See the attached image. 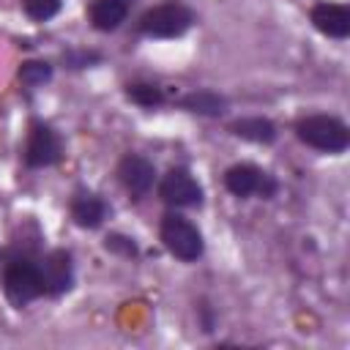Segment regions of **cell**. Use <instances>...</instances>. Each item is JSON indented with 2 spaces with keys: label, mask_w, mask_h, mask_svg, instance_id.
Returning a JSON list of instances; mask_svg holds the SVG:
<instances>
[{
  "label": "cell",
  "mask_w": 350,
  "mask_h": 350,
  "mask_svg": "<svg viewBox=\"0 0 350 350\" xmlns=\"http://www.w3.org/2000/svg\"><path fill=\"white\" fill-rule=\"evenodd\" d=\"M126 98L137 107H145V109H153V107H161L167 101L164 90L153 82H129L126 85Z\"/></svg>",
  "instance_id": "obj_15"
},
{
  "label": "cell",
  "mask_w": 350,
  "mask_h": 350,
  "mask_svg": "<svg viewBox=\"0 0 350 350\" xmlns=\"http://www.w3.org/2000/svg\"><path fill=\"white\" fill-rule=\"evenodd\" d=\"M178 104L183 109H189L194 115H205V118H219L227 109V98L219 96V93H213V90H191Z\"/></svg>",
  "instance_id": "obj_14"
},
{
  "label": "cell",
  "mask_w": 350,
  "mask_h": 350,
  "mask_svg": "<svg viewBox=\"0 0 350 350\" xmlns=\"http://www.w3.org/2000/svg\"><path fill=\"white\" fill-rule=\"evenodd\" d=\"M309 19L314 25V30H320L328 38H347L350 36V8L342 3H317L309 11Z\"/></svg>",
  "instance_id": "obj_10"
},
{
  "label": "cell",
  "mask_w": 350,
  "mask_h": 350,
  "mask_svg": "<svg viewBox=\"0 0 350 350\" xmlns=\"http://www.w3.org/2000/svg\"><path fill=\"white\" fill-rule=\"evenodd\" d=\"M104 249L112 252V254H120V257H137V243H134V238L120 235V232H109V235L104 238Z\"/></svg>",
  "instance_id": "obj_18"
},
{
  "label": "cell",
  "mask_w": 350,
  "mask_h": 350,
  "mask_svg": "<svg viewBox=\"0 0 350 350\" xmlns=\"http://www.w3.org/2000/svg\"><path fill=\"white\" fill-rule=\"evenodd\" d=\"M194 25V11L178 0H167L161 5L148 8L139 16V33L148 38H180Z\"/></svg>",
  "instance_id": "obj_3"
},
{
  "label": "cell",
  "mask_w": 350,
  "mask_h": 350,
  "mask_svg": "<svg viewBox=\"0 0 350 350\" xmlns=\"http://www.w3.org/2000/svg\"><path fill=\"white\" fill-rule=\"evenodd\" d=\"M60 153H63V145H60L57 131L49 123H44V120H33L30 129H27L25 150H22L25 164L33 167V170L52 167V164L60 161Z\"/></svg>",
  "instance_id": "obj_6"
},
{
  "label": "cell",
  "mask_w": 350,
  "mask_h": 350,
  "mask_svg": "<svg viewBox=\"0 0 350 350\" xmlns=\"http://www.w3.org/2000/svg\"><path fill=\"white\" fill-rule=\"evenodd\" d=\"M71 219L82 230H96L107 219V202L93 191H77L71 197Z\"/></svg>",
  "instance_id": "obj_11"
},
{
  "label": "cell",
  "mask_w": 350,
  "mask_h": 350,
  "mask_svg": "<svg viewBox=\"0 0 350 350\" xmlns=\"http://www.w3.org/2000/svg\"><path fill=\"white\" fill-rule=\"evenodd\" d=\"M52 79V66L46 60H25L19 66V82L25 88H38Z\"/></svg>",
  "instance_id": "obj_16"
},
{
  "label": "cell",
  "mask_w": 350,
  "mask_h": 350,
  "mask_svg": "<svg viewBox=\"0 0 350 350\" xmlns=\"http://www.w3.org/2000/svg\"><path fill=\"white\" fill-rule=\"evenodd\" d=\"M230 131L254 145H271L276 139V126L268 118H241V120L230 123Z\"/></svg>",
  "instance_id": "obj_13"
},
{
  "label": "cell",
  "mask_w": 350,
  "mask_h": 350,
  "mask_svg": "<svg viewBox=\"0 0 350 350\" xmlns=\"http://www.w3.org/2000/svg\"><path fill=\"white\" fill-rule=\"evenodd\" d=\"M295 137L323 153H345L350 145V129L334 115H306L295 123Z\"/></svg>",
  "instance_id": "obj_2"
},
{
  "label": "cell",
  "mask_w": 350,
  "mask_h": 350,
  "mask_svg": "<svg viewBox=\"0 0 350 350\" xmlns=\"http://www.w3.org/2000/svg\"><path fill=\"white\" fill-rule=\"evenodd\" d=\"M88 16H90V25L101 33L118 30L129 16V0H93Z\"/></svg>",
  "instance_id": "obj_12"
},
{
  "label": "cell",
  "mask_w": 350,
  "mask_h": 350,
  "mask_svg": "<svg viewBox=\"0 0 350 350\" xmlns=\"http://www.w3.org/2000/svg\"><path fill=\"white\" fill-rule=\"evenodd\" d=\"M63 0H22V8L30 19L36 22H49L52 16H57Z\"/></svg>",
  "instance_id": "obj_17"
},
{
  "label": "cell",
  "mask_w": 350,
  "mask_h": 350,
  "mask_svg": "<svg viewBox=\"0 0 350 350\" xmlns=\"http://www.w3.org/2000/svg\"><path fill=\"white\" fill-rule=\"evenodd\" d=\"M159 197L172 208H197L202 205V186L189 170L172 167L159 183Z\"/></svg>",
  "instance_id": "obj_7"
},
{
  "label": "cell",
  "mask_w": 350,
  "mask_h": 350,
  "mask_svg": "<svg viewBox=\"0 0 350 350\" xmlns=\"http://www.w3.org/2000/svg\"><path fill=\"white\" fill-rule=\"evenodd\" d=\"M3 293L11 301V306L22 309L30 301L44 295V282L36 257L16 254L3 265Z\"/></svg>",
  "instance_id": "obj_1"
},
{
  "label": "cell",
  "mask_w": 350,
  "mask_h": 350,
  "mask_svg": "<svg viewBox=\"0 0 350 350\" xmlns=\"http://www.w3.org/2000/svg\"><path fill=\"white\" fill-rule=\"evenodd\" d=\"M118 180L123 183V189L134 200H139V197H145L153 189V183H156V167H153V161H148L139 153H126L120 159V164H118Z\"/></svg>",
  "instance_id": "obj_9"
},
{
  "label": "cell",
  "mask_w": 350,
  "mask_h": 350,
  "mask_svg": "<svg viewBox=\"0 0 350 350\" xmlns=\"http://www.w3.org/2000/svg\"><path fill=\"white\" fill-rule=\"evenodd\" d=\"M41 282H44V295H63L74 284V262L66 249H52L41 257H36Z\"/></svg>",
  "instance_id": "obj_8"
},
{
  "label": "cell",
  "mask_w": 350,
  "mask_h": 350,
  "mask_svg": "<svg viewBox=\"0 0 350 350\" xmlns=\"http://www.w3.org/2000/svg\"><path fill=\"white\" fill-rule=\"evenodd\" d=\"M159 232H161V243L167 246V252L178 260H183V262H194L205 252L202 232L194 227V221H189L186 216H180L175 211L164 213Z\"/></svg>",
  "instance_id": "obj_4"
},
{
  "label": "cell",
  "mask_w": 350,
  "mask_h": 350,
  "mask_svg": "<svg viewBox=\"0 0 350 350\" xmlns=\"http://www.w3.org/2000/svg\"><path fill=\"white\" fill-rule=\"evenodd\" d=\"M96 60H101L98 55H90V52H79V55H66V63L71 66V68H85L88 63H96Z\"/></svg>",
  "instance_id": "obj_19"
},
{
  "label": "cell",
  "mask_w": 350,
  "mask_h": 350,
  "mask_svg": "<svg viewBox=\"0 0 350 350\" xmlns=\"http://www.w3.org/2000/svg\"><path fill=\"white\" fill-rule=\"evenodd\" d=\"M224 186L232 197H262V200H271L276 191H279V183L271 172H265L262 167L257 164H232L227 172H224Z\"/></svg>",
  "instance_id": "obj_5"
}]
</instances>
